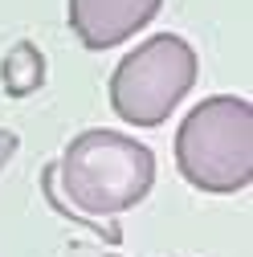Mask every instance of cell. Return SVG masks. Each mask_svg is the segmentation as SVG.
Masks as SVG:
<instances>
[{
    "mask_svg": "<svg viewBox=\"0 0 253 257\" xmlns=\"http://www.w3.org/2000/svg\"><path fill=\"white\" fill-rule=\"evenodd\" d=\"M151 184H155L151 147L122 131H82L41 172L49 204L66 220L106 237L110 245H118V229L110 220L143 204Z\"/></svg>",
    "mask_w": 253,
    "mask_h": 257,
    "instance_id": "cell-1",
    "label": "cell"
},
{
    "mask_svg": "<svg viewBox=\"0 0 253 257\" xmlns=\"http://www.w3.org/2000/svg\"><path fill=\"white\" fill-rule=\"evenodd\" d=\"M180 176L212 196L245 192L253 180V106L237 94H212L176 131Z\"/></svg>",
    "mask_w": 253,
    "mask_h": 257,
    "instance_id": "cell-2",
    "label": "cell"
},
{
    "mask_svg": "<svg viewBox=\"0 0 253 257\" xmlns=\"http://www.w3.org/2000/svg\"><path fill=\"white\" fill-rule=\"evenodd\" d=\"M196 53L176 33H155L110 74V106L131 126H160L196 86Z\"/></svg>",
    "mask_w": 253,
    "mask_h": 257,
    "instance_id": "cell-3",
    "label": "cell"
},
{
    "mask_svg": "<svg viewBox=\"0 0 253 257\" xmlns=\"http://www.w3.org/2000/svg\"><path fill=\"white\" fill-rule=\"evenodd\" d=\"M164 0H70V29L86 49H114L135 37Z\"/></svg>",
    "mask_w": 253,
    "mask_h": 257,
    "instance_id": "cell-4",
    "label": "cell"
},
{
    "mask_svg": "<svg viewBox=\"0 0 253 257\" xmlns=\"http://www.w3.org/2000/svg\"><path fill=\"white\" fill-rule=\"evenodd\" d=\"M0 82H5L9 98H29L33 90H41L45 82V57L33 41H17L5 61H0Z\"/></svg>",
    "mask_w": 253,
    "mask_h": 257,
    "instance_id": "cell-5",
    "label": "cell"
},
{
    "mask_svg": "<svg viewBox=\"0 0 253 257\" xmlns=\"http://www.w3.org/2000/svg\"><path fill=\"white\" fill-rule=\"evenodd\" d=\"M17 147H21V139H17V131H9V126H0V172L9 168V159L17 155Z\"/></svg>",
    "mask_w": 253,
    "mask_h": 257,
    "instance_id": "cell-6",
    "label": "cell"
},
{
    "mask_svg": "<svg viewBox=\"0 0 253 257\" xmlns=\"http://www.w3.org/2000/svg\"><path fill=\"white\" fill-rule=\"evenodd\" d=\"M66 257H118V253H106V249H90V245H78V249H70Z\"/></svg>",
    "mask_w": 253,
    "mask_h": 257,
    "instance_id": "cell-7",
    "label": "cell"
}]
</instances>
